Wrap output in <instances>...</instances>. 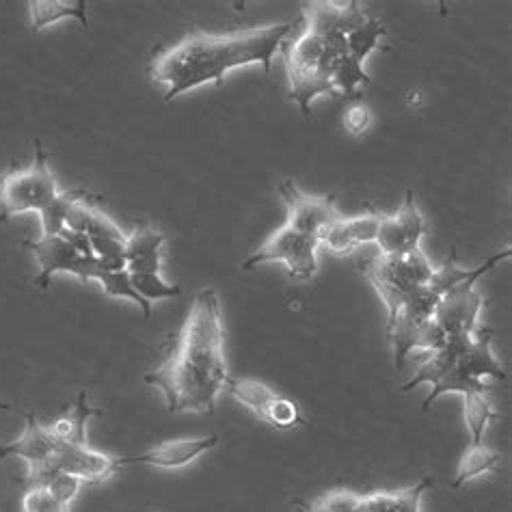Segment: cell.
Returning <instances> with one entry per match:
<instances>
[{"mask_svg":"<svg viewBox=\"0 0 512 512\" xmlns=\"http://www.w3.org/2000/svg\"><path fill=\"white\" fill-rule=\"evenodd\" d=\"M227 379L221 301L217 290L204 288L195 294L169 357L145 374V383L160 389L171 413L214 415Z\"/></svg>","mask_w":512,"mask_h":512,"instance_id":"obj_1","label":"cell"},{"mask_svg":"<svg viewBox=\"0 0 512 512\" xmlns=\"http://www.w3.org/2000/svg\"><path fill=\"white\" fill-rule=\"evenodd\" d=\"M296 22L268 24L225 35L193 29L178 44L158 52L150 65L152 80L165 87V102H171L206 83L221 87L225 76L242 65L260 63L268 74L275 52L296 29Z\"/></svg>","mask_w":512,"mask_h":512,"instance_id":"obj_2","label":"cell"},{"mask_svg":"<svg viewBox=\"0 0 512 512\" xmlns=\"http://www.w3.org/2000/svg\"><path fill=\"white\" fill-rule=\"evenodd\" d=\"M296 35L286 37L279 52L284 55L290 100L301 106V111L309 115L312 102L325 93L335 96V74H338L342 61L348 57L346 37L322 35L301 22H296Z\"/></svg>","mask_w":512,"mask_h":512,"instance_id":"obj_3","label":"cell"},{"mask_svg":"<svg viewBox=\"0 0 512 512\" xmlns=\"http://www.w3.org/2000/svg\"><path fill=\"white\" fill-rule=\"evenodd\" d=\"M59 195L57 178L48 165L42 141H35V156L29 167L11 169L0 178V223L24 212H42Z\"/></svg>","mask_w":512,"mask_h":512,"instance_id":"obj_4","label":"cell"},{"mask_svg":"<svg viewBox=\"0 0 512 512\" xmlns=\"http://www.w3.org/2000/svg\"><path fill=\"white\" fill-rule=\"evenodd\" d=\"M322 245L320 238L296 232L288 223L279 227L264 240V245L255 251L251 258L242 264L245 271L268 264V262H284L288 275L292 279L307 281L318 273V247Z\"/></svg>","mask_w":512,"mask_h":512,"instance_id":"obj_5","label":"cell"},{"mask_svg":"<svg viewBox=\"0 0 512 512\" xmlns=\"http://www.w3.org/2000/svg\"><path fill=\"white\" fill-rule=\"evenodd\" d=\"M24 422V433L18 439L0 446V458H24L29 469H26V476L18 482V487L26 491L33 487H46L50 478L55 476V471L50 469V461L59 448V441L50 435L48 426L39 424L35 413L26 411Z\"/></svg>","mask_w":512,"mask_h":512,"instance_id":"obj_6","label":"cell"},{"mask_svg":"<svg viewBox=\"0 0 512 512\" xmlns=\"http://www.w3.org/2000/svg\"><path fill=\"white\" fill-rule=\"evenodd\" d=\"M24 245L33 251L39 268H42V273L35 279V286L42 290L48 288L52 275L57 273H70L80 281H98L102 273L109 271L96 255L85 258L74 247L67 245L61 236H42L37 240H26Z\"/></svg>","mask_w":512,"mask_h":512,"instance_id":"obj_7","label":"cell"},{"mask_svg":"<svg viewBox=\"0 0 512 512\" xmlns=\"http://www.w3.org/2000/svg\"><path fill=\"white\" fill-rule=\"evenodd\" d=\"M361 273L366 275V279L374 286V290L379 292L381 301L387 307V322L394 320L400 309L407 305L409 296L422 286H417V281L413 279L407 262L400 255H374V258H368L359 262Z\"/></svg>","mask_w":512,"mask_h":512,"instance_id":"obj_8","label":"cell"},{"mask_svg":"<svg viewBox=\"0 0 512 512\" xmlns=\"http://www.w3.org/2000/svg\"><path fill=\"white\" fill-rule=\"evenodd\" d=\"M279 195L288 208V225L301 234L322 240L329 227L342 219L333 195H307L292 180L279 184Z\"/></svg>","mask_w":512,"mask_h":512,"instance_id":"obj_9","label":"cell"},{"mask_svg":"<svg viewBox=\"0 0 512 512\" xmlns=\"http://www.w3.org/2000/svg\"><path fill=\"white\" fill-rule=\"evenodd\" d=\"M387 340L394 346L396 368L404 366V359L413 348L428 350V353H437L446 346L448 335L437 325L435 318H426L420 314H413L409 309H400V314L387 322L385 327Z\"/></svg>","mask_w":512,"mask_h":512,"instance_id":"obj_10","label":"cell"},{"mask_svg":"<svg viewBox=\"0 0 512 512\" xmlns=\"http://www.w3.org/2000/svg\"><path fill=\"white\" fill-rule=\"evenodd\" d=\"M426 234V225L420 208L415 204L413 191H407L400 210L394 217H383L376 234V245L383 255H404L420 247L422 236Z\"/></svg>","mask_w":512,"mask_h":512,"instance_id":"obj_11","label":"cell"},{"mask_svg":"<svg viewBox=\"0 0 512 512\" xmlns=\"http://www.w3.org/2000/svg\"><path fill=\"white\" fill-rule=\"evenodd\" d=\"M476 284L478 281H467L439 299L433 318L446 335H471L480 329L478 318L484 296L476 290Z\"/></svg>","mask_w":512,"mask_h":512,"instance_id":"obj_12","label":"cell"},{"mask_svg":"<svg viewBox=\"0 0 512 512\" xmlns=\"http://www.w3.org/2000/svg\"><path fill=\"white\" fill-rule=\"evenodd\" d=\"M50 469L55 474L63 471V474L76 476L83 482L100 484L121 469V456L91 450L89 446H67V443H59V448L50 461Z\"/></svg>","mask_w":512,"mask_h":512,"instance_id":"obj_13","label":"cell"},{"mask_svg":"<svg viewBox=\"0 0 512 512\" xmlns=\"http://www.w3.org/2000/svg\"><path fill=\"white\" fill-rule=\"evenodd\" d=\"M219 446L217 435L204 437H182L163 441L137 456H121V467L128 465H150L158 469H180L195 463L201 454H206Z\"/></svg>","mask_w":512,"mask_h":512,"instance_id":"obj_14","label":"cell"},{"mask_svg":"<svg viewBox=\"0 0 512 512\" xmlns=\"http://www.w3.org/2000/svg\"><path fill=\"white\" fill-rule=\"evenodd\" d=\"M301 22L316 33L322 35H340L346 37L353 31L361 29L370 22L366 11L361 9L355 0H348V3H312L307 5Z\"/></svg>","mask_w":512,"mask_h":512,"instance_id":"obj_15","label":"cell"},{"mask_svg":"<svg viewBox=\"0 0 512 512\" xmlns=\"http://www.w3.org/2000/svg\"><path fill=\"white\" fill-rule=\"evenodd\" d=\"M383 214H359V217H342L338 223L329 227V232L322 236L325 245L335 255L353 253L361 245H370L379 234Z\"/></svg>","mask_w":512,"mask_h":512,"instance_id":"obj_16","label":"cell"},{"mask_svg":"<svg viewBox=\"0 0 512 512\" xmlns=\"http://www.w3.org/2000/svg\"><path fill=\"white\" fill-rule=\"evenodd\" d=\"M493 331L480 327L471 340L465 344V348L458 353V361L465 368V372L476 381H484L487 376H493L497 381L506 379V370L500 363V359L495 357L493 346H491Z\"/></svg>","mask_w":512,"mask_h":512,"instance_id":"obj_17","label":"cell"},{"mask_svg":"<svg viewBox=\"0 0 512 512\" xmlns=\"http://www.w3.org/2000/svg\"><path fill=\"white\" fill-rule=\"evenodd\" d=\"M165 234L152 227H139L126 240V271L128 273H160L163 262Z\"/></svg>","mask_w":512,"mask_h":512,"instance_id":"obj_18","label":"cell"},{"mask_svg":"<svg viewBox=\"0 0 512 512\" xmlns=\"http://www.w3.org/2000/svg\"><path fill=\"white\" fill-rule=\"evenodd\" d=\"M510 255H512V249L508 247L500 253L491 255L487 262L476 266V268H461L456 264V255L452 251L450 260H446V264H443L441 268H435L433 277H430V281H428V288L433 290L441 299L443 294H448L456 286H463V284H467V281H480L489 271H493L497 264L504 262V260H510Z\"/></svg>","mask_w":512,"mask_h":512,"instance_id":"obj_19","label":"cell"},{"mask_svg":"<svg viewBox=\"0 0 512 512\" xmlns=\"http://www.w3.org/2000/svg\"><path fill=\"white\" fill-rule=\"evenodd\" d=\"M96 415H102V411L91 407L87 400V392L85 389H80L74 407L70 411H65L61 417H57V420L48 426V430L59 443H67V446H89L87 422L89 417H96Z\"/></svg>","mask_w":512,"mask_h":512,"instance_id":"obj_20","label":"cell"},{"mask_svg":"<svg viewBox=\"0 0 512 512\" xmlns=\"http://www.w3.org/2000/svg\"><path fill=\"white\" fill-rule=\"evenodd\" d=\"M433 487V478L426 476L415 487L392 491V493H370L361 495L357 512H420L422 495Z\"/></svg>","mask_w":512,"mask_h":512,"instance_id":"obj_21","label":"cell"},{"mask_svg":"<svg viewBox=\"0 0 512 512\" xmlns=\"http://www.w3.org/2000/svg\"><path fill=\"white\" fill-rule=\"evenodd\" d=\"M223 392H227L236 402H240L242 407H247L255 417H260L264 424L275 400L279 398L275 389L268 387L266 383L255 379H238V376H229Z\"/></svg>","mask_w":512,"mask_h":512,"instance_id":"obj_22","label":"cell"},{"mask_svg":"<svg viewBox=\"0 0 512 512\" xmlns=\"http://www.w3.org/2000/svg\"><path fill=\"white\" fill-rule=\"evenodd\" d=\"M29 13L33 33H42L63 18H76L83 29L89 26L85 0H31Z\"/></svg>","mask_w":512,"mask_h":512,"instance_id":"obj_23","label":"cell"},{"mask_svg":"<svg viewBox=\"0 0 512 512\" xmlns=\"http://www.w3.org/2000/svg\"><path fill=\"white\" fill-rule=\"evenodd\" d=\"M502 463V454L497 450H491L484 443H471V446L465 450V454L458 461L456 474L452 480V489H461L465 482L474 480L478 476L491 474L493 469H497V465Z\"/></svg>","mask_w":512,"mask_h":512,"instance_id":"obj_24","label":"cell"},{"mask_svg":"<svg viewBox=\"0 0 512 512\" xmlns=\"http://www.w3.org/2000/svg\"><path fill=\"white\" fill-rule=\"evenodd\" d=\"M87 191L85 188H72V191L59 193L50 204L39 212V219H42V236H59L61 229L65 227L67 212L76 204V201L85 199Z\"/></svg>","mask_w":512,"mask_h":512,"instance_id":"obj_25","label":"cell"},{"mask_svg":"<svg viewBox=\"0 0 512 512\" xmlns=\"http://www.w3.org/2000/svg\"><path fill=\"white\" fill-rule=\"evenodd\" d=\"M463 402H465V424L471 435V443H482L484 433H487V426L500 417L493 409V404L484 398V394H463Z\"/></svg>","mask_w":512,"mask_h":512,"instance_id":"obj_26","label":"cell"},{"mask_svg":"<svg viewBox=\"0 0 512 512\" xmlns=\"http://www.w3.org/2000/svg\"><path fill=\"white\" fill-rule=\"evenodd\" d=\"M98 284L102 286L104 294L113 296V299H130L141 307V312L147 320L152 318V303H147L143 296L137 290H134L128 271H106L98 279Z\"/></svg>","mask_w":512,"mask_h":512,"instance_id":"obj_27","label":"cell"},{"mask_svg":"<svg viewBox=\"0 0 512 512\" xmlns=\"http://www.w3.org/2000/svg\"><path fill=\"white\" fill-rule=\"evenodd\" d=\"M385 35H387L385 26L379 20L370 18V22L366 26H361V29L346 35L348 55L353 57L357 63H363L376 50V46H379V42H381V37H385Z\"/></svg>","mask_w":512,"mask_h":512,"instance_id":"obj_28","label":"cell"},{"mask_svg":"<svg viewBox=\"0 0 512 512\" xmlns=\"http://www.w3.org/2000/svg\"><path fill=\"white\" fill-rule=\"evenodd\" d=\"M359 504L361 495L346 489L325 493L312 502H294L301 512H357Z\"/></svg>","mask_w":512,"mask_h":512,"instance_id":"obj_29","label":"cell"},{"mask_svg":"<svg viewBox=\"0 0 512 512\" xmlns=\"http://www.w3.org/2000/svg\"><path fill=\"white\" fill-rule=\"evenodd\" d=\"M130 281L134 290H137L147 303L173 299V296L182 294L180 286L167 284V281L160 277V273H130Z\"/></svg>","mask_w":512,"mask_h":512,"instance_id":"obj_30","label":"cell"},{"mask_svg":"<svg viewBox=\"0 0 512 512\" xmlns=\"http://www.w3.org/2000/svg\"><path fill=\"white\" fill-rule=\"evenodd\" d=\"M24 512H70V506L59 502L46 487L26 489L22 495Z\"/></svg>","mask_w":512,"mask_h":512,"instance_id":"obj_31","label":"cell"},{"mask_svg":"<svg viewBox=\"0 0 512 512\" xmlns=\"http://www.w3.org/2000/svg\"><path fill=\"white\" fill-rule=\"evenodd\" d=\"M89 238H109V240H119L126 242V234L121 232V227L106 214L98 201H93L91 206V221H89V229H87Z\"/></svg>","mask_w":512,"mask_h":512,"instance_id":"obj_32","label":"cell"},{"mask_svg":"<svg viewBox=\"0 0 512 512\" xmlns=\"http://www.w3.org/2000/svg\"><path fill=\"white\" fill-rule=\"evenodd\" d=\"M80 487H83V480L76 476H70V474H63V471L52 476L50 482L46 484V489L55 495L59 502H63L67 506L76 500V495L80 493Z\"/></svg>","mask_w":512,"mask_h":512,"instance_id":"obj_33","label":"cell"},{"mask_svg":"<svg viewBox=\"0 0 512 512\" xmlns=\"http://www.w3.org/2000/svg\"><path fill=\"white\" fill-rule=\"evenodd\" d=\"M370 111L366 109V106H353V109H348L346 115H344V126L348 132L353 134H363L368 130L370 126Z\"/></svg>","mask_w":512,"mask_h":512,"instance_id":"obj_34","label":"cell"},{"mask_svg":"<svg viewBox=\"0 0 512 512\" xmlns=\"http://www.w3.org/2000/svg\"><path fill=\"white\" fill-rule=\"evenodd\" d=\"M59 236L67 242V245L74 247L80 255H85V258H93V255H96V253H93L89 234H85V232H74V229L63 227Z\"/></svg>","mask_w":512,"mask_h":512,"instance_id":"obj_35","label":"cell"},{"mask_svg":"<svg viewBox=\"0 0 512 512\" xmlns=\"http://www.w3.org/2000/svg\"><path fill=\"white\" fill-rule=\"evenodd\" d=\"M409 104L411 106H420L422 104V93L420 91H411L409 93Z\"/></svg>","mask_w":512,"mask_h":512,"instance_id":"obj_36","label":"cell"},{"mask_svg":"<svg viewBox=\"0 0 512 512\" xmlns=\"http://www.w3.org/2000/svg\"><path fill=\"white\" fill-rule=\"evenodd\" d=\"M0 409H3V411H9L11 407H9V404H7V402H0Z\"/></svg>","mask_w":512,"mask_h":512,"instance_id":"obj_37","label":"cell"}]
</instances>
